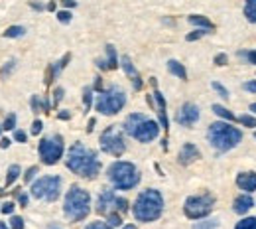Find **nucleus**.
Listing matches in <instances>:
<instances>
[{
	"label": "nucleus",
	"instance_id": "nucleus-38",
	"mask_svg": "<svg viewBox=\"0 0 256 229\" xmlns=\"http://www.w3.org/2000/svg\"><path fill=\"white\" fill-rule=\"evenodd\" d=\"M85 229H114V227H112V225H108V221H106V219H104V221H100V219H98V221H91L89 225H85Z\"/></svg>",
	"mask_w": 256,
	"mask_h": 229
},
{
	"label": "nucleus",
	"instance_id": "nucleus-49",
	"mask_svg": "<svg viewBox=\"0 0 256 229\" xmlns=\"http://www.w3.org/2000/svg\"><path fill=\"white\" fill-rule=\"evenodd\" d=\"M242 89L248 91V93H256V79H250V81L242 83Z\"/></svg>",
	"mask_w": 256,
	"mask_h": 229
},
{
	"label": "nucleus",
	"instance_id": "nucleus-52",
	"mask_svg": "<svg viewBox=\"0 0 256 229\" xmlns=\"http://www.w3.org/2000/svg\"><path fill=\"white\" fill-rule=\"evenodd\" d=\"M95 64H96V67H98L100 71H108V64H106V60H100V58H98Z\"/></svg>",
	"mask_w": 256,
	"mask_h": 229
},
{
	"label": "nucleus",
	"instance_id": "nucleus-8",
	"mask_svg": "<svg viewBox=\"0 0 256 229\" xmlns=\"http://www.w3.org/2000/svg\"><path fill=\"white\" fill-rule=\"evenodd\" d=\"M124 129H120L118 125H108L104 131L100 132L98 138V146L104 154H110L114 158H120L126 152V142H124Z\"/></svg>",
	"mask_w": 256,
	"mask_h": 229
},
{
	"label": "nucleus",
	"instance_id": "nucleus-28",
	"mask_svg": "<svg viewBox=\"0 0 256 229\" xmlns=\"http://www.w3.org/2000/svg\"><path fill=\"white\" fill-rule=\"evenodd\" d=\"M104 219L108 221V225H112V227H122L124 223H122V213H118V211H110L108 215H104Z\"/></svg>",
	"mask_w": 256,
	"mask_h": 229
},
{
	"label": "nucleus",
	"instance_id": "nucleus-12",
	"mask_svg": "<svg viewBox=\"0 0 256 229\" xmlns=\"http://www.w3.org/2000/svg\"><path fill=\"white\" fill-rule=\"evenodd\" d=\"M199 117H201V111L195 103H184L176 113V123L186 127V129H192L193 125L199 121Z\"/></svg>",
	"mask_w": 256,
	"mask_h": 229
},
{
	"label": "nucleus",
	"instance_id": "nucleus-3",
	"mask_svg": "<svg viewBox=\"0 0 256 229\" xmlns=\"http://www.w3.org/2000/svg\"><path fill=\"white\" fill-rule=\"evenodd\" d=\"M207 140L215 150L228 152L242 142V131L230 121H215L207 129Z\"/></svg>",
	"mask_w": 256,
	"mask_h": 229
},
{
	"label": "nucleus",
	"instance_id": "nucleus-17",
	"mask_svg": "<svg viewBox=\"0 0 256 229\" xmlns=\"http://www.w3.org/2000/svg\"><path fill=\"white\" fill-rule=\"evenodd\" d=\"M154 99H156V111H158V119H160V127L164 131L170 129V121H168V113H166V99L162 95V91L158 87H154Z\"/></svg>",
	"mask_w": 256,
	"mask_h": 229
},
{
	"label": "nucleus",
	"instance_id": "nucleus-13",
	"mask_svg": "<svg viewBox=\"0 0 256 229\" xmlns=\"http://www.w3.org/2000/svg\"><path fill=\"white\" fill-rule=\"evenodd\" d=\"M96 211L100 213V215H108L110 211H116V194H114V190H108V188H104L98 197H96ZM120 213V211H118Z\"/></svg>",
	"mask_w": 256,
	"mask_h": 229
},
{
	"label": "nucleus",
	"instance_id": "nucleus-59",
	"mask_svg": "<svg viewBox=\"0 0 256 229\" xmlns=\"http://www.w3.org/2000/svg\"><path fill=\"white\" fill-rule=\"evenodd\" d=\"M46 8H48V10H52V12H54V10H56V2H54V0H52V2H50V4H48V6H46Z\"/></svg>",
	"mask_w": 256,
	"mask_h": 229
},
{
	"label": "nucleus",
	"instance_id": "nucleus-54",
	"mask_svg": "<svg viewBox=\"0 0 256 229\" xmlns=\"http://www.w3.org/2000/svg\"><path fill=\"white\" fill-rule=\"evenodd\" d=\"M62 4H64L65 8H75V6H77L75 0H62Z\"/></svg>",
	"mask_w": 256,
	"mask_h": 229
},
{
	"label": "nucleus",
	"instance_id": "nucleus-10",
	"mask_svg": "<svg viewBox=\"0 0 256 229\" xmlns=\"http://www.w3.org/2000/svg\"><path fill=\"white\" fill-rule=\"evenodd\" d=\"M30 194L36 199L56 201L62 196V178L60 176H42V178L34 180L30 186Z\"/></svg>",
	"mask_w": 256,
	"mask_h": 229
},
{
	"label": "nucleus",
	"instance_id": "nucleus-58",
	"mask_svg": "<svg viewBox=\"0 0 256 229\" xmlns=\"http://www.w3.org/2000/svg\"><path fill=\"white\" fill-rule=\"evenodd\" d=\"M120 229H138V227H136V223H126V225H122Z\"/></svg>",
	"mask_w": 256,
	"mask_h": 229
},
{
	"label": "nucleus",
	"instance_id": "nucleus-44",
	"mask_svg": "<svg viewBox=\"0 0 256 229\" xmlns=\"http://www.w3.org/2000/svg\"><path fill=\"white\" fill-rule=\"evenodd\" d=\"M213 64L219 67H224L228 64V56H226V54H217V56L213 58Z\"/></svg>",
	"mask_w": 256,
	"mask_h": 229
},
{
	"label": "nucleus",
	"instance_id": "nucleus-14",
	"mask_svg": "<svg viewBox=\"0 0 256 229\" xmlns=\"http://www.w3.org/2000/svg\"><path fill=\"white\" fill-rule=\"evenodd\" d=\"M199 158H201V150L193 142H186L178 152V164H182V166H190Z\"/></svg>",
	"mask_w": 256,
	"mask_h": 229
},
{
	"label": "nucleus",
	"instance_id": "nucleus-46",
	"mask_svg": "<svg viewBox=\"0 0 256 229\" xmlns=\"http://www.w3.org/2000/svg\"><path fill=\"white\" fill-rule=\"evenodd\" d=\"M16 199H18V203H20L22 207H26V205H28V201H30V196H28V194H24V192H16Z\"/></svg>",
	"mask_w": 256,
	"mask_h": 229
},
{
	"label": "nucleus",
	"instance_id": "nucleus-22",
	"mask_svg": "<svg viewBox=\"0 0 256 229\" xmlns=\"http://www.w3.org/2000/svg\"><path fill=\"white\" fill-rule=\"evenodd\" d=\"M168 71H170L172 75L184 79V81L188 79V71H186V67H184V64H180L178 60H168Z\"/></svg>",
	"mask_w": 256,
	"mask_h": 229
},
{
	"label": "nucleus",
	"instance_id": "nucleus-27",
	"mask_svg": "<svg viewBox=\"0 0 256 229\" xmlns=\"http://www.w3.org/2000/svg\"><path fill=\"white\" fill-rule=\"evenodd\" d=\"M219 227V219H197L193 223V229H217Z\"/></svg>",
	"mask_w": 256,
	"mask_h": 229
},
{
	"label": "nucleus",
	"instance_id": "nucleus-62",
	"mask_svg": "<svg viewBox=\"0 0 256 229\" xmlns=\"http://www.w3.org/2000/svg\"><path fill=\"white\" fill-rule=\"evenodd\" d=\"M2 194H4V190H2V188H0V196H2Z\"/></svg>",
	"mask_w": 256,
	"mask_h": 229
},
{
	"label": "nucleus",
	"instance_id": "nucleus-7",
	"mask_svg": "<svg viewBox=\"0 0 256 229\" xmlns=\"http://www.w3.org/2000/svg\"><path fill=\"white\" fill-rule=\"evenodd\" d=\"M217 197L211 192H203V194H193L184 201V215L188 219H205L213 209H215Z\"/></svg>",
	"mask_w": 256,
	"mask_h": 229
},
{
	"label": "nucleus",
	"instance_id": "nucleus-63",
	"mask_svg": "<svg viewBox=\"0 0 256 229\" xmlns=\"http://www.w3.org/2000/svg\"><path fill=\"white\" fill-rule=\"evenodd\" d=\"M2 131H4V129H2V125H0V132H2Z\"/></svg>",
	"mask_w": 256,
	"mask_h": 229
},
{
	"label": "nucleus",
	"instance_id": "nucleus-29",
	"mask_svg": "<svg viewBox=\"0 0 256 229\" xmlns=\"http://www.w3.org/2000/svg\"><path fill=\"white\" fill-rule=\"evenodd\" d=\"M234 229H256V217H252V215H244L240 221H236Z\"/></svg>",
	"mask_w": 256,
	"mask_h": 229
},
{
	"label": "nucleus",
	"instance_id": "nucleus-4",
	"mask_svg": "<svg viewBox=\"0 0 256 229\" xmlns=\"http://www.w3.org/2000/svg\"><path fill=\"white\" fill-rule=\"evenodd\" d=\"M64 213L73 223L83 221L91 213V194L81 186H71L65 194Z\"/></svg>",
	"mask_w": 256,
	"mask_h": 229
},
{
	"label": "nucleus",
	"instance_id": "nucleus-47",
	"mask_svg": "<svg viewBox=\"0 0 256 229\" xmlns=\"http://www.w3.org/2000/svg\"><path fill=\"white\" fill-rule=\"evenodd\" d=\"M14 140H16V142H26V140H28V134L24 131H20V129H16V131H14Z\"/></svg>",
	"mask_w": 256,
	"mask_h": 229
},
{
	"label": "nucleus",
	"instance_id": "nucleus-26",
	"mask_svg": "<svg viewBox=\"0 0 256 229\" xmlns=\"http://www.w3.org/2000/svg\"><path fill=\"white\" fill-rule=\"evenodd\" d=\"M20 172H22V170H20V166H18V164H12V166L8 168V172H6V188H8V186H12V184L18 180Z\"/></svg>",
	"mask_w": 256,
	"mask_h": 229
},
{
	"label": "nucleus",
	"instance_id": "nucleus-43",
	"mask_svg": "<svg viewBox=\"0 0 256 229\" xmlns=\"http://www.w3.org/2000/svg\"><path fill=\"white\" fill-rule=\"evenodd\" d=\"M30 107H32L34 113H40V111H44V107H42V99L38 97V95H32V99H30Z\"/></svg>",
	"mask_w": 256,
	"mask_h": 229
},
{
	"label": "nucleus",
	"instance_id": "nucleus-64",
	"mask_svg": "<svg viewBox=\"0 0 256 229\" xmlns=\"http://www.w3.org/2000/svg\"><path fill=\"white\" fill-rule=\"evenodd\" d=\"M254 138H256V131H254Z\"/></svg>",
	"mask_w": 256,
	"mask_h": 229
},
{
	"label": "nucleus",
	"instance_id": "nucleus-56",
	"mask_svg": "<svg viewBox=\"0 0 256 229\" xmlns=\"http://www.w3.org/2000/svg\"><path fill=\"white\" fill-rule=\"evenodd\" d=\"M30 6L34 10H44V4H40V2H30Z\"/></svg>",
	"mask_w": 256,
	"mask_h": 229
},
{
	"label": "nucleus",
	"instance_id": "nucleus-24",
	"mask_svg": "<svg viewBox=\"0 0 256 229\" xmlns=\"http://www.w3.org/2000/svg\"><path fill=\"white\" fill-rule=\"evenodd\" d=\"M104 52H106V64H108V69H116V67L120 66V60H118V56H116V48H114L112 44H106Z\"/></svg>",
	"mask_w": 256,
	"mask_h": 229
},
{
	"label": "nucleus",
	"instance_id": "nucleus-34",
	"mask_svg": "<svg viewBox=\"0 0 256 229\" xmlns=\"http://www.w3.org/2000/svg\"><path fill=\"white\" fill-rule=\"evenodd\" d=\"M211 87H213V89L217 91V95H219L221 99H224V101L230 97V95H228V89L224 87L223 83H219V81H213V83H211Z\"/></svg>",
	"mask_w": 256,
	"mask_h": 229
},
{
	"label": "nucleus",
	"instance_id": "nucleus-1",
	"mask_svg": "<svg viewBox=\"0 0 256 229\" xmlns=\"http://www.w3.org/2000/svg\"><path fill=\"white\" fill-rule=\"evenodd\" d=\"M67 170H71L73 174H77L79 178L85 180H95L100 174V160L95 150L87 148L83 142H73L67 150V158H65Z\"/></svg>",
	"mask_w": 256,
	"mask_h": 229
},
{
	"label": "nucleus",
	"instance_id": "nucleus-35",
	"mask_svg": "<svg viewBox=\"0 0 256 229\" xmlns=\"http://www.w3.org/2000/svg\"><path fill=\"white\" fill-rule=\"evenodd\" d=\"M2 129H4V131H16V115H14V113H10V115L4 119Z\"/></svg>",
	"mask_w": 256,
	"mask_h": 229
},
{
	"label": "nucleus",
	"instance_id": "nucleus-2",
	"mask_svg": "<svg viewBox=\"0 0 256 229\" xmlns=\"http://www.w3.org/2000/svg\"><path fill=\"white\" fill-rule=\"evenodd\" d=\"M162 213H164V196L160 190H154V188L142 190L132 203V215L140 223L158 221Z\"/></svg>",
	"mask_w": 256,
	"mask_h": 229
},
{
	"label": "nucleus",
	"instance_id": "nucleus-60",
	"mask_svg": "<svg viewBox=\"0 0 256 229\" xmlns=\"http://www.w3.org/2000/svg\"><path fill=\"white\" fill-rule=\"evenodd\" d=\"M248 109H250V113H252V115H256V103H252Z\"/></svg>",
	"mask_w": 256,
	"mask_h": 229
},
{
	"label": "nucleus",
	"instance_id": "nucleus-9",
	"mask_svg": "<svg viewBox=\"0 0 256 229\" xmlns=\"http://www.w3.org/2000/svg\"><path fill=\"white\" fill-rule=\"evenodd\" d=\"M38 152H40V158L46 166H54L64 158L65 152V142L62 134H50V136H44L38 144Z\"/></svg>",
	"mask_w": 256,
	"mask_h": 229
},
{
	"label": "nucleus",
	"instance_id": "nucleus-39",
	"mask_svg": "<svg viewBox=\"0 0 256 229\" xmlns=\"http://www.w3.org/2000/svg\"><path fill=\"white\" fill-rule=\"evenodd\" d=\"M14 207H16L14 201H4V203H0V211H2L4 215H12V213H14Z\"/></svg>",
	"mask_w": 256,
	"mask_h": 229
},
{
	"label": "nucleus",
	"instance_id": "nucleus-37",
	"mask_svg": "<svg viewBox=\"0 0 256 229\" xmlns=\"http://www.w3.org/2000/svg\"><path fill=\"white\" fill-rule=\"evenodd\" d=\"M205 34H209V32H207V30H199V28H195L192 34L186 36V40H188V42H197V40H201Z\"/></svg>",
	"mask_w": 256,
	"mask_h": 229
},
{
	"label": "nucleus",
	"instance_id": "nucleus-30",
	"mask_svg": "<svg viewBox=\"0 0 256 229\" xmlns=\"http://www.w3.org/2000/svg\"><path fill=\"white\" fill-rule=\"evenodd\" d=\"M238 58L250 66H256V50H240L238 52Z\"/></svg>",
	"mask_w": 256,
	"mask_h": 229
},
{
	"label": "nucleus",
	"instance_id": "nucleus-40",
	"mask_svg": "<svg viewBox=\"0 0 256 229\" xmlns=\"http://www.w3.org/2000/svg\"><path fill=\"white\" fill-rule=\"evenodd\" d=\"M38 172H40V170H38V166H30V168L26 170V174H24V182H26V184H32Z\"/></svg>",
	"mask_w": 256,
	"mask_h": 229
},
{
	"label": "nucleus",
	"instance_id": "nucleus-15",
	"mask_svg": "<svg viewBox=\"0 0 256 229\" xmlns=\"http://www.w3.org/2000/svg\"><path fill=\"white\" fill-rule=\"evenodd\" d=\"M120 67L124 69V73H126L128 79L132 81V87H134L136 91H140V89L144 87V83H142V77H140L138 69H136V66L132 64V60H130L128 56H122V58H120Z\"/></svg>",
	"mask_w": 256,
	"mask_h": 229
},
{
	"label": "nucleus",
	"instance_id": "nucleus-31",
	"mask_svg": "<svg viewBox=\"0 0 256 229\" xmlns=\"http://www.w3.org/2000/svg\"><path fill=\"white\" fill-rule=\"evenodd\" d=\"M93 93H95V89H93L91 85L83 89V105H85V111H91V107H93Z\"/></svg>",
	"mask_w": 256,
	"mask_h": 229
},
{
	"label": "nucleus",
	"instance_id": "nucleus-19",
	"mask_svg": "<svg viewBox=\"0 0 256 229\" xmlns=\"http://www.w3.org/2000/svg\"><path fill=\"white\" fill-rule=\"evenodd\" d=\"M69 60H71V54H65L62 60H58V62H54L52 66L48 67V73H46V85H52V81L62 73V69H64L67 64H69Z\"/></svg>",
	"mask_w": 256,
	"mask_h": 229
},
{
	"label": "nucleus",
	"instance_id": "nucleus-53",
	"mask_svg": "<svg viewBox=\"0 0 256 229\" xmlns=\"http://www.w3.org/2000/svg\"><path fill=\"white\" fill-rule=\"evenodd\" d=\"M93 89H95L96 93L102 91V79H100V77H95V85H93Z\"/></svg>",
	"mask_w": 256,
	"mask_h": 229
},
{
	"label": "nucleus",
	"instance_id": "nucleus-57",
	"mask_svg": "<svg viewBox=\"0 0 256 229\" xmlns=\"http://www.w3.org/2000/svg\"><path fill=\"white\" fill-rule=\"evenodd\" d=\"M95 119H91V121H89V125H87V132H93V129H95Z\"/></svg>",
	"mask_w": 256,
	"mask_h": 229
},
{
	"label": "nucleus",
	"instance_id": "nucleus-16",
	"mask_svg": "<svg viewBox=\"0 0 256 229\" xmlns=\"http://www.w3.org/2000/svg\"><path fill=\"white\" fill-rule=\"evenodd\" d=\"M236 188L244 194H254L256 192V172H238L236 174Z\"/></svg>",
	"mask_w": 256,
	"mask_h": 229
},
{
	"label": "nucleus",
	"instance_id": "nucleus-48",
	"mask_svg": "<svg viewBox=\"0 0 256 229\" xmlns=\"http://www.w3.org/2000/svg\"><path fill=\"white\" fill-rule=\"evenodd\" d=\"M14 67H16V60H10V62H8V66H4L2 69H0V75H2V77H4V75H8Z\"/></svg>",
	"mask_w": 256,
	"mask_h": 229
},
{
	"label": "nucleus",
	"instance_id": "nucleus-33",
	"mask_svg": "<svg viewBox=\"0 0 256 229\" xmlns=\"http://www.w3.org/2000/svg\"><path fill=\"white\" fill-rule=\"evenodd\" d=\"M24 34H26L24 26H10L4 30V38H22Z\"/></svg>",
	"mask_w": 256,
	"mask_h": 229
},
{
	"label": "nucleus",
	"instance_id": "nucleus-18",
	"mask_svg": "<svg viewBox=\"0 0 256 229\" xmlns=\"http://www.w3.org/2000/svg\"><path fill=\"white\" fill-rule=\"evenodd\" d=\"M252 205H254V199L250 197V194H240V196L234 197V201H232V211L234 213H238V215H246L250 209H252Z\"/></svg>",
	"mask_w": 256,
	"mask_h": 229
},
{
	"label": "nucleus",
	"instance_id": "nucleus-6",
	"mask_svg": "<svg viewBox=\"0 0 256 229\" xmlns=\"http://www.w3.org/2000/svg\"><path fill=\"white\" fill-rule=\"evenodd\" d=\"M124 105H126V93L118 85H110L108 89H102L95 101V109L100 115H106V117L120 113L124 109Z\"/></svg>",
	"mask_w": 256,
	"mask_h": 229
},
{
	"label": "nucleus",
	"instance_id": "nucleus-5",
	"mask_svg": "<svg viewBox=\"0 0 256 229\" xmlns=\"http://www.w3.org/2000/svg\"><path fill=\"white\" fill-rule=\"evenodd\" d=\"M106 178L114 190H132L140 184V170L128 160H116L106 168Z\"/></svg>",
	"mask_w": 256,
	"mask_h": 229
},
{
	"label": "nucleus",
	"instance_id": "nucleus-25",
	"mask_svg": "<svg viewBox=\"0 0 256 229\" xmlns=\"http://www.w3.org/2000/svg\"><path fill=\"white\" fill-rule=\"evenodd\" d=\"M242 12H244V18H246L248 22L256 24V0H244Z\"/></svg>",
	"mask_w": 256,
	"mask_h": 229
},
{
	"label": "nucleus",
	"instance_id": "nucleus-21",
	"mask_svg": "<svg viewBox=\"0 0 256 229\" xmlns=\"http://www.w3.org/2000/svg\"><path fill=\"white\" fill-rule=\"evenodd\" d=\"M190 24L195 26V28H199V30H207V32H211V30H215V24L207 18V16H201V14H192L190 18Z\"/></svg>",
	"mask_w": 256,
	"mask_h": 229
},
{
	"label": "nucleus",
	"instance_id": "nucleus-61",
	"mask_svg": "<svg viewBox=\"0 0 256 229\" xmlns=\"http://www.w3.org/2000/svg\"><path fill=\"white\" fill-rule=\"evenodd\" d=\"M0 229H10V225H6V223H2V221H0Z\"/></svg>",
	"mask_w": 256,
	"mask_h": 229
},
{
	"label": "nucleus",
	"instance_id": "nucleus-20",
	"mask_svg": "<svg viewBox=\"0 0 256 229\" xmlns=\"http://www.w3.org/2000/svg\"><path fill=\"white\" fill-rule=\"evenodd\" d=\"M144 119H146V115H142V113H130L126 119H124V123H122V129H124V132H126L128 136H132V134H134V131L138 129V125H140Z\"/></svg>",
	"mask_w": 256,
	"mask_h": 229
},
{
	"label": "nucleus",
	"instance_id": "nucleus-32",
	"mask_svg": "<svg viewBox=\"0 0 256 229\" xmlns=\"http://www.w3.org/2000/svg\"><path fill=\"white\" fill-rule=\"evenodd\" d=\"M238 123H240L242 127H246V129H256V117L250 115V113L240 115V117H238Z\"/></svg>",
	"mask_w": 256,
	"mask_h": 229
},
{
	"label": "nucleus",
	"instance_id": "nucleus-11",
	"mask_svg": "<svg viewBox=\"0 0 256 229\" xmlns=\"http://www.w3.org/2000/svg\"><path fill=\"white\" fill-rule=\"evenodd\" d=\"M160 123H156V121H152V119H144L140 125H138V129L134 131L132 134V138H136L138 142H152V140H156L158 138V134H160Z\"/></svg>",
	"mask_w": 256,
	"mask_h": 229
},
{
	"label": "nucleus",
	"instance_id": "nucleus-42",
	"mask_svg": "<svg viewBox=\"0 0 256 229\" xmlns=\"http://www.w3.org/2000/svg\"><path fill=\"white\" fill-rule=\"evenodd\" d=\"M24 219L20 217V215H12L10 217V229H24Z\"/></svg>",
	"mask_w": 256,
	"mask_h": 229
},
{
	"label": "nucleus",
	"instance_id": "nucleus-23",
	"mask_svg": "<svg viewBox=\"0 0 256 229\" xmlns=\"http://www.w3.org/2000/svg\"><path fill=\"white\" fill-rule=\"evenodd\" d=\"M211 111H213L217 117H221L223 121H230V123L238 121V117H236L232 111H228L226 107H223V105H213V107H211Z\"/></svg>",
	"mask_w": 256,
	"mask_h": 229
},
{
	"label": "nucleus",
	"instance_id": "nucleus-50",
	"mask_svg": "<svg viewBox=\"0 0 256 229\" xmlns=\"http://www.w3.org/2000/svg\"><path fill=\"white\" fill-rule=\"evenodd\" d=\"M42 129H44V123H42L40 119H36V121L32 123V134H36V136H38V134L42 132Z\"/></svg>",
	"mask_w": 256,
	"mask_h": 229
},
{
	"label": "nucleus",
	"instance_id": "nucleus-55",
	"mask_svg": "<svg viewBox=\"0 0 256 229\" xmlns=\"http://www.w3.org/2000/svg\"><path fill=\"white\" fill-rule=\"evenodd\" d=\"M12 144V140L10 138H0V148H8Z\"/></svg>",
	"mask_w": 256,
	"mask_h": 229
},
{
	"label": "nucleus",
	"instance_id": "nucleus-51",
	"mask_svg": "<svg viewBox=\"0 0 256 229\" xmlns=\"http://www.w3.org/2000/svg\"><path fill=\"white\" fill-rule=\"evenodd\" d=\"M58 119H60V121H69V119H71V113H69L67 109H62V111L58 113Z\"/></svg>",
	"mask_w": 256,
	"mask_h": 229
},
{
	"label": "nucleus",
	"instance_id": "nucleus-45",
	"mask_svg": "<svg viewBox=\"0 0 256 229\" xmlns=\"http://www.w3.org/2000/svg\"><path fill=\"white\" fill-rule=\"evenodd\" d=\"M56 16H58V20H60L62 24H69V22H71V12H69V10H60Z\"/></svg>",
	"mask_w": 256,
	"mask_h": 229
},
{
	"label": "nucleus",
	"instance_id": "nucleus-36",
	"mask_svg": "<svg viewBox=\"0 0 256 229\" xmlns=\"http://www.w3.org/2000/svg\"><path fill=\"white\" fill-rule=\"evenodd\" d=\"M64 95H65L64 87H56V89H54V93H52V105H54V107H58V105L62 103Z\"/></svg>",
	"mask_w": 256,
	"mask_h": 229
},
{
	"label": "nucleus",
	"instance_id": "nucleus-41",
	"mask_svg": "<svg viewBox=\"0 0 256 229\" xmlns=\"http://www.w3.org/2000/svg\"><path fill=\"white\" fill-rule=\"evenodd\" d=\"M116 211L120 213H126L128 211V199L122 196H116Z\"/></svg>",
	"mask_w": 256,
	"mask_h": 229
}]
</instances>
